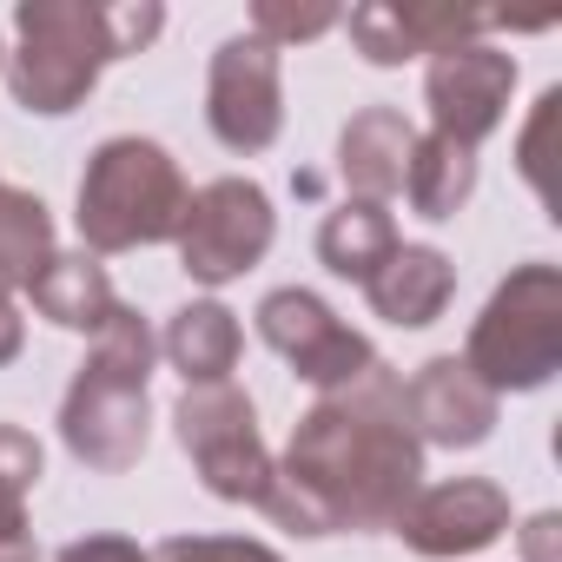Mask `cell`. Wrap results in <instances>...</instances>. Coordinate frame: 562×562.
<instances>
[{
  "instance_id": "52a82bcc",
  "label": "cell",
  "mask_w": 562,
  "mask_h": 562,
  "mask_svg": "<svg viewBox=\"0 0 562 562\" xmlns=\"http://www.w3.org/2000/svg\"><path fill=\"white\" fill-rule=\"evenodd\" d=\"M278 238V212H271V192L258 179H212L186 199V218H179V271L192 285H232L245 278Z\"/></svg>"
},
{
  "instance_id": "7402d4cb",
  "label": "cell",
  "mask_w": 562,
  "mask_h": 562,
  "mask_svg": "<svg viewBox=\"0 0 562 562\" xmlns=\"http://www.w3.org/2000/svg\"><path fill=\"white\" fill-rule=\"evenodd\" d=\"M345 27L338 8H299V0H258L251 8V41H265L271 54H285V47H305L318 34Z\"/></svg>"
},
{
  "instance_id": "d6986e66",
  "label": "cell",
  "mask_w": 562,
  "mask_h": 562,
  "mask_svg": "<svg viewBox=\"0 0 562 562\" xmlns=\"http://www.w3.org/2000/svg\"><path fill=\"white\" fill-rule=\"evenodd\" d=\"M397 245H404V238H397V218H391L384 205H364V199H345V205L325 212V225H318V258H325V271L351 278V285H364V278H371Z\"/></svg>"
},
{
  "instance_id": "83f0119b",
  "label": "cell",
  "mask_w": 562,
  "mask_h": 562,
  "mask_svg": "<svg viewBox=\"0 0 562 562\" xmlns=\"http://www.w3.org/2000/svg\"><path fill=\"white\" fill-rule=\"evenodd\" d=\"M0 562H41V542H34V529H27V536H0Z\"/></svg>"
},
{
  "instance_id": "6da1fadb",
  "label": "cell",
  "mask_w": 562,
  "mask_h": 562,
  "mask_svg": "<svg viewBox=\"0 0 562 562\" xmlns=\"http://www.w3.org/2000/svg\"><path fill=\"white\" fill-rule=\"evenodd\" d=\"M424 490V443L404 411V378L378 358L358 384L325 391L271 470L258 509L292 536L391 529L397 509Z\"/></svg>"
},
{
  "instance_id": "44dd1931",
  "label": "cell",
  "mask_w": 562,
  "mask_h": 562,
  "mask_svg": "<svg viewBox=\"0 0 562 562\" xmlns=\"http://www.w3.org/2000/svg\"><path fill=\"white\" fill-rule=\"evenodd\" d=\"M47 470V450L34 430L0 424V536H27V496Z\"/></svg>"
},
{
  "instance_id": "603a6c76",
  "label": "cell",
  "mask_w": 562,
  "mask_h": 562,
  "mask_svg": "<svg viewBox=\"0 0 562 562\" xmlns=\"http://www.w3.org/2000/svg\"><path fill=\"white\" fill-rule=\"evenodd\" d=\"M146 562H285L258 536H166L159 549H146Z\"/></svg>"
},
{
  "instance_id": "8fae6325",
  "label": "cell",
  "mask_w": 562,
  "mask_h": 562,
  "mask_svg": "<svg viewBox=\"0 0 562 562\" xmlns=\"http://www.w3.org/2000/svg\"><path fill=\"white\" fill-rule=\"evenodd\" d=\"M391 529L404 536V549H411V555H424V562H457V555L490 549V542L509 529V490H503V483H490V476L424 483V490L397 509V522H391Z\"/></svg>"
},
{
  "instance_id": "3957f363",
  "label": "cell",
  "mask_w": 562,
  "mask_h": 562,
  "mask_svg": "<svg viewBox=\"0 0 562 562\" xmlns=\"http://www.w3.org/2000/svg\"><path fill=\"white\" fill-rule=\"evenodd\" d=\"M153 358H159V338L153 325L133 312V305H113V318L93 331L87 345V364L74 371L67 397H60V443L100 470V476H120L146 457V437H153Z\"/></svg>"
},
{
  "instance_id": "7a4b0ae2",
  "label": "cell",
  "mask_w": 562,
  "mask_h": 562,
  "mask_svg": "<svg viewBox=\"0 0 562 562\" xmlns=\"http://www.w3.org/2000/svg\"><path fill=\"white\" fill-rule=\"evenodd\" d=\"M166 27L159 0L93 8V0H21L14 8V47H8V93L14 106L60 120L74 113L100 74L139 47H153Z\"/></svg>"
},
{
  "instance_id": "484cf974",
  "label": "cell",
  "mask_w": 562,
  "mask_h": 562,
  "mask_svg": "<svg viewBox=\"0 0 562 562\" xmlns=\"http://www.w3.org/2000/svg\"><path fill=\"white\" fill-rule=\"evenodd\" d=\"M555 542H562V516L555 509H542V516L522 522V562H562Z\"/></svg>"
},
{
  "instance_id": "d4e9b609",
  "label": "cell",
  "mask_w": 562,
  "mask_h": 562,
  "mask_svg": "<svg viewBox=\"0 0 562 562\" xmlns=\"http://www.w3.org/2000/svg\"><path fill=\"white\" fill-rule=\"evenodd\" d=\"M54 562H146V549H139L133 536H80V542H67Z\"/></svg>"
},
{
  "instance_id": "9c48e42d",
  "label": "cell",
  "mask_w": 562,
  "mask_h": 562,
  "mask_svg": "<svg viewBox=\"0 0 562 562\" xmlns=\"http://www.w3.org/2000/svg\"><path fill=\"white\" fill-rule=\"evenodd\" d=\"M205 126L225 153H265L285 133V67L251 34H232L205 74Z\"/></svg>"
},
{
  "instance_id": "277c9868",
  "label": "cell",
  "mask_w": 562,
  "mask_h": 562,
  "mask_svg": "<svg viewBox=\"0 0 562 562\" xmlns=\"http://www.w3.org/2000/svg\"><path fill=\"white\" fill-rule=\"evenodd\" d=\"M186 199H192V186L159 139H139V133L100 139L80 172V212H74L80 238H87L80 251L113 258V251H139V245H172Z\"/></svg>"
},
{
  "instance_id": "2e32d148",
  "label": "cell",
  "mask_w": 562,
  "mask_h": 562,
  "mask_svg": "<svg viewBox=\"0 0 562 562\" xmlns=\"http://www.w3.org/2000/svg\"><path fill=\"white\" fill-rule=\"evenodd\" d=\"M238 351H245L238 312L218 305V299H192V305H179V312L166 318V331H159V358H166L186 384H232Z\"/></svg>"
},
{
  "instance_id": "f1b7e54d",
  "label": "cell",
  "mask_w": 562,
  "mask_h": 562,
  "mask_svg": "<svg viewBox=\"0 0 562 562\" xmlns=\"http://www.w3.org/2000/svg\"><path fill=\"white\" fill-rule=\"evenodd\" d=\"M0 74H8V41H0Z\"/></svg>"
},
{
  "instance_id": "ffe728a7",
  "label": "cell",
  "mask_w": 562,
  "mask_h": 562,
  "mask_svg": "<svg viewBox=\"0 0 562 562\" xmlns=\"http://www.w3.org/2000/svg\"><path fill=\"white\" fill-rule=\"evenodd\" d=\"M54 251H60L54 245V212L34 192L0 179V292H27Z\"/></svg>"
},
{
  "instance_id": "7c38bea8",
  "label": "cell",
  "mask_w": 562,
  "mask_h": 562,
  "mask_svg": "<svg viewBox=\"0 0 562 562\" xmlns=\"http://www.w3.org/2000/svg\"><path fill=\"white\" fill-rule=\"evenodd\" d=\"M404 411H411V430L424 450H476V443H490L503 397L463 358H430L404 384Z\"/></svg>"
},
{
  "instance_id": "30bf717a",
  "label": "cell",
  "mask_w": 562,
  "mask_h": 562,
  "mask_svg": "<svg viewBox=\"0 0 562 562\" xmlns=\"http://www.w3.org/2000/svg\"><path fill=\"white\" fill-rule=\"evenodd\" d=\"M509 93H516V54H503L490 41H463V47L437 54L430 74H424L430 133H443V139H457V146L476 153L503 126Z\"/></svg>"
},
{
  "instance_id": "ac0fdd59",
  "label": "cell",
  "mask_w": 562,
  "mask_h": 562,
  "mask_svg": "<svg viewBox=\"0 0 562 562\" xmlns=\"http://www.w3.org/2000/svg\"><path fill=\"white\" fill-rule=\"evenodd\" d=\"M476 192V153L443 139V133H417L411 166H404V199L417 218H457Z\"/></svg>"
},
{
  "instance_id": "cb8c5ba5",
  "label": "cell",
  "mask_w": 562,
  "mask_h": 562,
  "mask_svg": "<svg viewBox=\"0 0 562 562\" xmlns=\"http://www.w3.org/2000/svg\"><path fill=\"white\" fill-rule=\"evenodd\" d=\"M555 113H562V93L549 87L542 100H536V113H529V133L516 139V166H522V179L549 199V179H542V166H549V133H555Z\"/></svg>"
},
{
  "instance_id": "4fadbf2b",
  "label": "cell",
  "mask_w": 562,
  "mask_h": 562,
  "mask_svg": "<svg viewBox=\"0 0 562 562\" xmlns=\"http://www.w3.org/2000/svg\"><path fill=\"white\" fill-rule=\"evenodd\" d=\"M345 34L351 47L371 60V67H404L417 54H450L463 41H483L490 21L476 14H450V8H397V0H364V8L345 14Z\"/></svg>"
},
{
  "instance_id": "5b68a950",
  "label": "cell",
  "mask_w": 562,
  "mask_h": 562,
  "mask_svg": "<svg viewBox=\"0 0 562 562\" xmlns=\"http://www.w3.org/2000/svg\"><path fill=\"white\" fill-rule=\"evenodd\" d=\"M463 364L503 391H542L562 371V271L549 258L516 265L463 338Z\"/></svg>"
},
{
  "instance_id": "e0dca14e",
  "label": "cell",
  "mask_w": 562,
  "mask_h": 562,
  "mask_svg": "<svg viewBox=\"0 0 562 562\" xmlns=\"http://www.w3.org/2000/svg\"><path fill=\"white\" fill-rule=\"evenodd\" d=\"M27 299H34V312L47 318V325H60V331H100L106 318H113V278H106V265L93 258V251H54L47 265H41V278L27 285Z\"/></svg>"
},
{
  "instance_id": "5bb4252c",
  "label": "cell",
  "mask_w": 562,
  "mask_h": 562,
  "mask_svg": "<svg viewBox=\"0 0 562 562\" xmlns=\"http://www.w3.org/2000/svg\"><path fill=\"white\" fill-rule=\"evenodd\" d=\"M411 146H417V126L397 113V106H364L345 120L338 133V179L351 199L364 205H391L404 192V166H411Z\"/></svg>"
},
{
  "instance_id": "8992f818",
  "label": "cell",
  "mask_w": 562,
  "mask_h": 562,
  "mask_svg": "<svg viewBox=\"0 0 562 562\" xmlns=\"http://www.w3.org/2000/svg\"><path fill=\"white\" fill-rule=\"evenodd\" d=\"M172 424H179V450L192 457L199 483L218 503H251L258 509V496L271 490L278 457L265 450L251 397L238 384H186V397L172 404Z\"/></svg>"
},
{
  "instance_id": "9a60e30c",
  "label": "cell",
  "mask_w": 562,
  "mask_h": 562,
  "mask_svg": "<svg viewBox=\"0 0 562 562\" xmlns=\"http://www.w3.org/2000/svg\"><path fill=\"white\" fill-rule=\"evenodd\" d=\"M450 292H457V265H450L437 245H397V251L364 278L371 312H378L384 325H397V331L437 325L443 305H450Z\"/></svg>"
},
{
  "instance_id": "ba28073f",
  "label": "cell",
  "mask_w": 562,
  "mask_h": 562,
  "mask_svg": "<svg viewBox=\"0 0 562 562\" xmlns=\"http://www.w3.org/2000/svg\"><path fill=\"white\" fill-rule=\"evenodd\" d=\"M258 338H265L278 358H285L318 397L358 384V378L378 364L371 338L351 331V325H345L318 292H305V285H278V292L258 299Z\"/></svg>"
},
{
  "instance_id": "4316f807",
  "label": "cell",
  "mask_w": 562,
  "mask_h": 562,
  "mask_svg": "<svg viewBox=\"0 0 562 562\" xmlns=\"http://www.w3.org/2000/svg\"><path fill=\"white\" fill-rule=\"evenodd\" d=\"M27 351V318L14 305V292H0V364H14Z\"/></svg>"
}]
</instances>
